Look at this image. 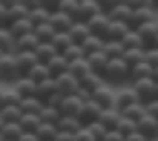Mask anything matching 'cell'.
<instances>
[{
	"mask_svg": "<svg viewBox=\"0 0 158 141\" xmlns=\"http://www.w3.org/2000/svg\"><path fill=\"white\" fill-rule=\"evenodd\" d=\"M147 112H150L152 118H158V98H155V101H150V104H147Z\"/></svg>",
	"mask_w": 158,
	"mask_h": 141,
	"instance_id": "cell-34",
	"label": "cell"
},
{
	"mask_svg": "<svg viewBox=\"0 0 158 141\" xmlns=\"http://www.w3.org/2000/svg\"><path fill=\"white\" fill-rule=\"evenodd\" d=\"M152 81H158V66H152Z\"/></svg>",
	"mask_w": 158,
	"mask_h": 141,
	"instance_id": "cell-37",
	"label": "cell"
},
{
	"mask_svg": "<svg viewBox=\"0 0 158 141\" xmlns=\"http://www.w3.org/2000/svg\"><path fill=\"white\" fill-rule=\"evenodd\" d=\"M20 124H3V130H0V135H3V141H17L20 138Z\"/></svg>",
	"mask_w": 158,
	"mask_h": 141,
	"instance_id": "cell-29",
	"label": "cell"
},
{
	"mask_svg": "<svg viewBox=\"0 0 158 141\" xmlns=\"http://www.w3.org/2000/svg\"><path fill=\"white\" fill-rule=\"evenodd\" d=\"M101 112H104V109H101L98 104H92V101H86V104L81 107V112H78V121H81L83 127H89V124H95V121L101 118Z\"/></svg>",
	"mask_w": 158,
	"mask_h": 141,
	"instance_id": "cell-10",
	"label": "cell"
},
{
	"mask_svg": "<svg viewBox=\"0 0 158 141\" xmlns=\"http://www.w3.org/2000/svg\"><path fill=\"white\" fill-rule=\"evenodd\" d=\"M0 58H3V52H0Z\"/></svg>",
	"mask_w": 158,
	"mask_h": 141,
	"instance_id": "cell-41",
	"label": "cell"
},
{
	"mask_svg": "<svg viewBox=\"0 0 158 141\" xmlns=\"http://www.w3.org/2000/svg\"><path fill=\"white\" fill-rule=\"evenodd\" d=\"M118 121H121V112L112 107V109H104L101 112V118H98V124L106 130V133H112V130H118Z\"/></svg>",
	"mask_w": 158,
	"mask_h": 141,
	"instance_id": "cell-16",
	"label": "cell"
},
{
	"mask_svg": "<svg viewBox=\"0 0 158 141\" xmlns=\"http://www.w3.org/2000/svg\"><path fill=\"white\" fill-rule=\"evenodd\" d=\"M46 69H49V75L52 78H58V75H63V72H69V63L60 58V55H55V58L46 63Z\"/></svg>",
	"mask_w": 158,
	"mask_h": 141,
	"instance_id": "cell-21",
	"label": "cell"
},
{
	"mask_svg": "<svg viewBox=\"0 0 158 141\" xmlns=\"http://www.w3.org/2000/svg\"><path fill=\"white\" fill-rule=\"evenodd\" d=\"M81 107H83V101L78 95H63V101H60V115H75L78 118Z\"/></svg>",
	"mask_w": 158,
	"mask_h": 141,
	"instance_id": "cell-17",
	"label": "cell"
},
{
	"mask_svg": "<svg viewBox=\"0 0 158 141\" xmlns=\"http://www.w3.org/2000/svg\"><path fill=\"white\" fill-rule=\"evenodd\" d=\"M92 104H98L101 109H112V107H115V89L104 83V87H101L95 95H92Z\"/></svg>",
	"mask_w": 158,
	"mask_h": 141,
	"instance_id": "cell-7",
	"label": "cell"
},
{
	"mask_svg": "<svg viewBox=\"0 0 158 141\" xmlns=\"http://www.w3.org/2000/svg\"><path fill=\"white\" fill-rule=\"evenodd\" d=\"M20 78L23 75H20V66H17V58L15 55H3V58H0V81L15 87Z\"/></svg>",
	"mask_w": 158,
	"mask_h": 141,
	"instance_id": "cell-3",
	"label": "cell"
},
{
	"mask_svg": "<svg viewBox=\"0 0 158 141\" xmlns=\"http://www.w3.org/2000/svg\"><path fill=\"white\" fill-rule=\"evenodd\" d=\"M58 130L60 133H69V135H75V133H81L83 130V124L75 118V115H60V121H58Z\"/></svg>",
	"mask_w": 158,
	"mask_h": 141,
	"instance_id": "cell-18",
	"label": "cell"
},
{
	"mask_svg": "<svg viewBox=\"0 0 158 141\" xmlns=\"http://www.w3.org/2000/svg\"><path fill=\"white\" fill-rule=\"evenodd\" d=\"M95 15H101V0H78V23H86Z\"/></svg>",
	"mask_w": 158,
	"mask_h": 141,
	"instance_id": "cell-4",
	"label": "cell"
},
{
	"mask_svg": "<svg viewBox=\"0 0 158 141\" xmlns=\"http://www.w3.org/2000/svg\"><path fill=\"white\" fill-rule=\"evenodd\" d=\"M35 37H38V43H52V37H55L52 23L46 20V23H40V26H35Z\"/></svg>",
	"mask_w": 158,
	"mask_h": 141,
	"instance_id": "cell-22",
	"label": "cell"
},
{
	"mask_svg": "<svg viewBox=\"0 0 158 141\" xmlns=\"http://www.w3.org/2000/svg\"><path fill=\"white\" fill-rule=\"evenodd\" d=\"M89 63V69H92V75H104V69H106V63H109V58H106V52L104 49H98V52H92V55H86V58H83Z\"/></svg>",
	"mask_w": 158,
	"mask_h": 141,
	"instance_id": "cell-9",
	"label": "cell"
},
{
	"mask_svg": "<svg viewBox=\"0 0 158 141\" xmlns=\"http://www.w3.org/2000/svg\"><path fill=\"white\" fill-rule=\"evenodd\" d=\"M52 141H75V135H69V133H60V130H58Z\"/></svg>",
	"mask_w": 158,
	"mask_h": 141,
	"instance_id": "cell-33",
	"label": "cell"
},
{
	"mask_svg": "<svg viewBox=\"0 0 158 141\" xmlns=\"http://www.w3.org/2000/svg\"><path fill=\"white\" fill-rule=\"evenodd\" d=\"M55 55H58V52H55L52 43H38V49H35V58H38V63H43V66L55 58Z\"/></svg>",
	"mask_w": 158,
	"mask_h": 141,
	"instance_id": "cell-20",
	"label": "cell"
},
{
	"mask_svg": "<svg viewBox=\"0 0 158 141\" xmlns=\"http://www.w3.org/2000/svg\"><path fill=\"white\" fill-rule=\"evenodd\" d=\"M17 141H38V135H35V133H20Z\"/></svg>",
	"mask_w": 158,
	"mask_h": 141,
	"instance_id": "cell-36",
	"label": "cell"
},
{
	"mask_svg": "<svg viewBox=\"0 0 158 141\" xmlns=\"http://www.w3.org/2000/svg\"><path fill=\"white\" fill-rule=\"evenodd\" d=\"M55 133H58V127H55V124H46V121H40L38 130H35L38 141H52V138H55Z\"/></svg>",
	"mask_w": 158,
	"mask_h": 141,
	"instance_id": "cell-23",
	"label": "cell"
},
{
	"mask_svg": "<svg viewBox=\"0 0 158 141\" xmlns=\"http://www.w3.org/2000/svg\"><path fill=\"white\" fill-rule=\"evenodd\" d=\"M101 141H124V135L112 130V133H104V138H101Z\"/></svg>",
	"mask_w": 158,
	"mask_h": 141,
	"instance_id": "cell-32",
	"label": "cell"
},
{
	"mask_svg": "<svg viewBox=\"0 0 158 141\" xmlns=\"http://www.w3.org/2000/svg\"><path fill=\"white\" fill-rule=\"evenodd\" d=\"M17 124H20L23 133H35V130H38V124H40V118H38V115H32V112H23Z\"/></svg>",
	"mask_w": 158,
	"mask_h": 141,
	"instance_id": "cell-24",
	"label": "cell"
},
{
	"mask_svg": "<svg viewBox=\"0 0 158 141\" xmlns=\"http://www.w3.org/2000/svg\"><path fill=\"white\" fill-rule=\"evenodd\" d=\"M49 23H52V29H55V35H66L69 29H72V17H66V15H60L58 9H55V12L49 15Z\"/></svg>",
	"mask_w": 158,
	"mask_h": 141,
	"instance_id": "cell-12",
	"label": "cell"
},
{
	"mask_svg": "<svg viewBox=\"0 0 158 141\" xmlns=\"http://www.w3.org/2000/svg\"><path fill=\"white\" fill-rule=\"evenodd\" d=\"M124 141H147V138H144V135H141V133H138V130H135V133H129V135H127Z\"/></svg>",
	"mask_w": 158,
	"mask_h": 141,
	"instance_id": "cell-35",
	"label": "cell"
},
{
	"mask_svg": "<svg viewBox=\"0 0 158 141\" xmlns=\"http://www.w3.org/2000/svg\"><path fill=\"white\" fill-rule=\"evenodd\" d=\"M135 130H138V133H141L147 141H150V138H158V118H152L150 112H147V115L135 124Z\"/></svg>",
	"mask_w": 158,
	"mask_h": 141,
	"instance_id": "cell-11",
	"label": "cell"
},
{
	"mask_svg": "<svg viewBox=\"0 0 158 141\" xmlns=\"http://www.w3.org/2000/svg\"><path fill=\"white\" fill-rule=\"evenodd\" d=\"M0 52L3 55H15V37L9 35V29L0 26Z\"/></svg>",
	"mask_w": 158,
	"mask_h": 141,
	"instance_id": "cell-25",
	"label": "cell"
},
{
	"mask_svg": "<svg viewBox=\"0 0 158 141\" xmlns=\"http://www.w3.org/2000/svg\"><path fill=\"white\" fill-rule=\"evenodd\" d=\"M86 29H89V35L92 37H98V41H104L106 37V29H109V17L101 12V15H95L92 20H86Z\"/></svg>",
	"mask_w": 158,
	"mask_h": 141,
	"instance_id": "cell-5",
	"label": "cell"
},
{
	"mask_svg": "<svg viewBox=\"0 0 158 141\" xmlns=\"http://www.w3.org/2000/svg\"><path fill=\"white\" fill-rule=\"evenodd\" d=\"M55 87H58L60 95H75L81 83H78V78H75L72 72H63V75H58V78H55Z\"/></svg>",
	"mask_w": 158,
	"mask_h": 141,
	"instance_id": "cell-6",
	"label": "cell"
},
{
	"mask_svg": "<svg viewBox=\"0 0 158 141\" xmlns=\"http://www.w3.org/2000/svg\"><path fill=\"white\" fill-rule=\"evenodd\" d=\"M150 141H158V138H150Z\"/></svg>",
	"mask_w": 158,
	"mask_h": 141,
	"instance_id": "cell-40",
	"label": "cell"
},
{
	"mask_svg": "<svg viewBox=\"0 0 158 141\" xmlns=\"http://www.w3.org/2000/svg\"><path fill=\"white\" fill-rule=\"evenodd\" d=\"M155 95H158V81H155Z\"/></svg>",
	"mask_w": 158,
	"mask_h": 141,
	"instance_id": "cell-39",
	"label": "cell"
},
{
	"mask_svg": "<svg viewBox=\"0 0 158 141\" xmlns=\"http://www.w3.org/2000/svg\"><path fill=\"white\" fill-rule=\"evenodd\" d=\"M101 81L106 83V87H124V83H129V66L124 63V58H112L106 63L104 75H101Z\"/></svg>",
	"mask_w": 158,
	"mask_h": 141,
	"instance_id": "cell-1",
	"label": "cell"
},
{
	"mask_svg": "<svg viewBox=\"0 0 158 141\" xmlns=\"http://www.w3.org/2000/svg\"><path fill=\"white\" fill-rule=\"evenodd\" d=\"M0 130H3V115H0Z\"/></svg>",
	"mask_w": 158,
	"mask_h": 141,
	"instance_id": "cell-38",
	"label": "cell"
},
{
	"mask_svg": "<svg viewBox=\"0 0 158 141\" xmlns=\"http://www.w3.org/2000/svg\"><path fill=\"white\" fill-rule=\"evenodd\" d=\"M69 43H72V41H69V35H55V37H52V46H55V52H58V55L66 49Z\"/></svg>",
	"mask_w": 158,
	"mask_h": 141,
	"instance_id": "cell-30",
	"label": "cell"
},
{
	"mask_svg": "<svg viewBox=\"0 0 158 141\" xmlns=\"http://www.w3.org/2000/svg\"><path fill=\"white\" fill-rule=\"evenodd\" d=\"M12 92H15V98L17 101H26V98H38V87H35V83L29 81V78H20L12 87Z\"/></svg>",
	"mask_w": 158,
	"mask_h": 141,
	"instance_id": "cell-8",
	"label": "cell"
},
{
	"mask_svg": "<svg viewBox=\"0 0 158 141\" xmlns=\"http://www.w3.org/2000/svg\"><path fill=\"white\" fill-rule=\"evenodd\" d=\"M15 58H17V66H20V75L26 78L35 66H38V58H35V52H15Z\"/></svg>",
	"mask_w": 158,
	"mask_h": 141,
	"instance_id": "cell-15",
	"label": "cell"
},
{
	"mask_svg": "<svg viewBox=\"0 0 158 141\" xmlns=\"http://www.w3.org/2000/svg\"><path fill=\"white\" fill-rule=\"evenodd\" d=\"M66 35H69V41L75 43V46H81V43L89 37V29H86V23H72V29H69Z\"/></svg>",
	"mask_w": 158,
	"mask_h": 141,
	"instance_id": "cell-19",
	"label": "cell"
},
{
	"mask_svg": "<svg viewBox=\"0 0 158 141\" xmlns=\"http://www.w3.org/2000/svg\"><path fill=\"white\" fill-rule=\"evenodd\" d=\"M60 58L66 61V63H75V61H83V49H81V46H75V43H69L66 49L60 52Z\"/></svg>",
	"mask_w": 158,
	"mask_h": 141,
	"instance_id": "cell-28",
	"label": "cell"
},
{
	"mask_svg": "<svg viewBox=\"0 0 158 141\" xmlns=\"http://www.w3.org/2000/svg\"><path fill=\"white\" fill-rule=\"evenodd\" d=\"M129 89L135 92V98H138V104H150V101H155L158 95H155V81L152 78H138V81H132L129 83Z\"/></svg>",
	"mask_w": 158,
	"mask_h": 141,
	"instance_id": "cell-2",
	"label": "cell"
},
{
	"mask_svg": "<svg viewBox=\"0 0 158 141\" xmlns=\"http://www.w3.org/2000/svg\"><path fill=\"white\" fill-rule=\"evenodd\" d=\"M32 32H35V26L29 23V17H23V20H12V23H9V35H12L15 41H20V37L32 35Z\"/></svg>",
	"mask_w": 158,
	"mask_h": 141,
	"instance_id": "cell-14",
	"label": "cell"
},
{
	"mask_svg": "<svg viewBox=\"0 0 158 141\" xmlns=\"http://www.w3.org/2000/svg\"><path fill=\"white\" fill-rule=\"evenodd\" d=\"M26 78H29V81L35 83V87H38V83H43V81H49L52 75H49V69H46L43 63H38V66H35V69H32L29 75H26Z\"/></svg>",
	"mask_w": 158,
	"mask_h": 141,
	"instance_id": "cell-27",
	"label": "cell"
},
{
	"mask_svg": "<svg viewBox=\"0 0 158 141\" xmlns=\"http://www.w3.org/2000/svg\"><path fill=\"white\" fill-rule=\"evenodd\" d=\"M135 104H138V98H135V92L129 89V87L121 89V92H115V109L118 112H127L129 107H135Z\"/></svg>",
	"mask_w": 158,
	"mask_h": 141,
	"instance_id": "cell-13",
	"label": "cell"
},
{
	"mask_svg": "<svg viewBox=\"0 0 158 141\" xmlns=\"http://www.w3.org/2000/svg\"><path fill=\"white\" fill-rule=\"evenodd\" d=\"M75 141H98V138H95V135H92V133H89V130H86V127H83V130H81V133H75Z\"/></svg>",
	"mask_w": 158,
	"mask_h": 141,
	"instance_id": "cell-31",
	"label": "cell"
},
{
	"mask_svg": "<svg viewBox=\"0 0 158 141\" xmlns=\"http://www.w3.org/2000/svg\"><path fill=\"white\" fill-rule=\"evenodd\" d=\"M121 58H124L127 66H135V63L144 61V49H141V46H135V49H124V55H121Z\"/></svg>",
	"mask_w": 158,
	"mask_h": 141,
	"instance_id": "cell-26",
	"label": "cell"
}]
</instances>
